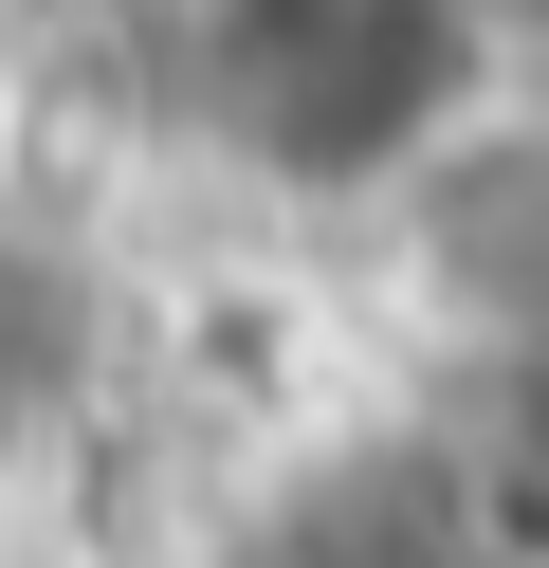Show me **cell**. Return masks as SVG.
<instances>
[{"instance_id": "1", "label": "cell", "mask_w": 549, "mask_h": 568, "mask_svg": "<svg viewBox=\"0 0 549 568\" xmlns=\"http://www.w3.org/2000/svg\"><path fill=\"white\" fill-rule=\"evenodd\" d=\"M275 568H458L439 531H312V550H275Z\"/></svg>"}]
</instances>
